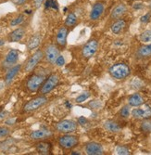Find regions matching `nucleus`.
I'll list each match as a JSON object with an SVG mask.
<instances>
[{
	"mask_svg": "<svg viewBox=\"0 0 151 155\" xmlns=\"http://www.w3.org/2000/svg\"><path fill=\"white\" fill-rule=\"evenodd\" d=\"M59 83V76L57 74H51L48 75V77L45 80L42 87L39 89V92L41 95H47L49 94L53 89L57 87V86Z\"/></svg>",
	"mask_w": 151,
	"mask_h": 155,
	"instance_id": "7ed1b4c3",
	"label": "nucleus"
},
{
	"mask_svg": "<svg viewBox=\"0 0 151 155\" xmlns=\"http://www.w3.org/2000/svg\"><path fill=\"white\" fill-rule=\"evenodd\" d=\"M85 151L88 155H102L104 153L103 147L98 142H88L85 147Z\"/></svg>",
	"mask_w": 151,
	"mask_h": 155,
	"instance_id": "f8f14e48",
	"label": "nucleus"
},
{
	"mask_svg": "<svg viewBox=\"0 0 151 155\" xmlns=\"http://www.w3.org/2000/svg\"><path fill=\"white\" fill-rule=\"evenodd\" d=\"M46 80V76L42 74H32L28 80L26 82V87L30 92L32 93H35L37 91H39V89L42 87V84H44Z\"/></svg>",
	"mask_w": 151,
	"mask_h": 155,
	"instance_id": "f03ea898",
	"label": "nucleus"
},
{
	"mask_svg": "<svg viewBox=\"0 0 151 155\" xmlns=\"http://www.w3.org/2000/svg\"><path fill=\"white\" fill-rule=\"evenodd\" d=\"M27 1H28V0H11V2L16 6H22Z\"/></svg>",
	"mask_w": 151,
	"mask_h": 155,
	"instance_id": "4c0bfd02",
	"label": "nucleus"
},
{
	"mask_svg": "<svg viewBox=\"0 0 151 155\" xmlns=\"http://www.w3.org/2000/svg\"><path fill=\"white\" fill-rule=\"evenodd\" d=\"M127 10H128V8H127V7H126V5L125 4H122V3H120V4H119V5H117L113 9H112V11H111V18L112 19V20H119V19H120L124 14L127 12Z\"/></svg>",
	"mask_w": 151,
	"mask_h": 155,
	"instance_id": "dca6fc26",
	"label": "nucleus"
},
{
	"mask_svg": "<svg viewBox=\"0 0 151 155\" xmlns=\"http://www.w3.org/2000/svg\"><path fill=\"white\" fill-rule=\"evenodd\" d=\"M36 151L39 154H42V155H47L51 153L52 150V144L50 142H47V141H40L36 144L35 146Z\"/></svg>",
	"mask_w": 151,
	"mask_h": 155,
	"instance_id": "6ab92c4d",
	"label": "nucleus"
},
{
	"mask_svg": "<svg viewBox=\"0 0 151 155\" xmlns=\"http://www.w3.org/2000/svg\"><path fill=\"white\" fill-rule=\"evenodd\" d=\"M77 21L78 19H77V16L75 15V13L70 12L65 19V26H67L68 28L73 27L77 23Z\"/></svg>",
	"mask_w": 151,
	"mask_h": 155,
	"instance_id": "b1692460",
	"label": "nucleus"
},
{
	"mask_svg": "<svg viewBox=\"0 0 151 155\" xmlns=\"http://www.w3.org/2000/svg\"><path fill=\"white\" fill-rule=\"evenodd\" d=\"M45 7L47 8H53V9L59 10V5L56 0H47L45 2Z\"/></svg>",
	"mask_w": 151,
	"mask_h": 155,
	"instance_id": "c85d7f7f",
	"label": "nucleus"
},
{
	"mask_svg": "<svg viewBox=\"0 0 151 155\" xmlns=\"http://www.w3.org/2000/svg\"><path fill=\"white\" fill-rule=\"evenodd\" d=\"M56 130L62 134H71L77 130L78 128V123L74 122L73 120H61L59 123H57L55 126Z\"/></svg>",
	"mask_w": 151,
	"mask_h": 155,
	"instance_id": "39448f33",
	"label": "nucleus"
},
{
	"mask_svg": "<svg viewBox=\"0 0 151 155\" xmlns=\"http://www.w3.org/2000/svg\"><path fill=\"white\" fill-rule=\"evenodd\" d=\"M41 41H42V36H41L39 34H35L33 36H31L27 42V48L28 50L32 51L35 48H37L39 47V45L41 44Z\"/></svg>",
	"mask_w": 151,
	"mask_h": 155,
	"instance_id": "aec40b11",
	"label": "nucleus"
},
{
	"mask_svg": "<svg viewBox=\"0 0 151 155\" xmlns=\"http://www.w3.org/2000/svg\"><path fill=\"white\" fill-rule=\"evenodd\" d=\"M130 114H131V111H130L129 106H124L123 108H121V110H120V115L122 118H128Z\"/></svg>",
	"mask_w": 151,
	"mask_h": 155,
	"instance_id": "2f4dec72",
	"label": "nucleus"
},
{
	"mask_svg": "<svg viewBox=\"0 0 151 155\" xmlns=\"http://www.w3.org/2000/svg\"><path fill=\"white\" fill-rule=\"evenodd\" d=\"M105 11V5L102 2H97L95 3L92 7V9L90 11L89 18L91 21H98Z\"/></svg>",
	"mask_w": 151,
	"mask_h": 155,
	"instance_id": "9b49d317",
	"label": "nucleus"
},
{
	"mask_svg": "<svg viewBox=\"0 0 151 155\" xmlns=\"http://www.w3.org/2000/svg\"><path fill=\"white\" fill-rule=\"evenodd\" d=\"M47 97L46 95H41L37 97H34L33 100L29 101L25 105L23 106V111L24 112H32L34 111L41 107H43L47 102Z\"/></svg>",
	"mask_w": 151,
	"mask_h": 155,
	"instance_id": "423d86ee",
	"label": "nucleus"
},
{
	"mask_svg": "<svg viewBox=\"0 0 151 155\" xmlns=\"http://www.w3.org/2000/svg\"><path fill=\"white\" fill-rule=\"evenodd\" d=\"M98 48V41L95 39H91L83 47V48H82V56H83L85 59L88 60L97 53Z\"/></svg>",
	"mask_w": 151,
	"mask_h": 155,
	"instance_id": "6e6552de",
	"label": "nucleus"
},
{
	"mask_svg": "<svg viewBox=\"0 0 151 155\" xmlns=\"http://www.w3.org/2000/svg\"><path fill=\"white\" fill-rule=\"evenodd\" d=\"M141 129L144 132H151V121L146 119L141 124Z\"/></svg>",
	"mask_w": 151,
	"mask_h": 155,
	"instance_id": "7c9ffc66",
	"label": "nucleus"
},
{
	"mask_svg": "<svg viewBox=\"0 0 151 155\" xmlns=\"http://www.w3.org/2000/svg\"><path fill=\"white\" fill-rule=\"evenodd\" d=\"M53 136V132L48 129H37L30 134V138L33 140H45Z\"/></svg>",
	"mask_w": 151,
	"mask_h": 155,
	"instance_id": "2eb2a0df",
	"label": "nucleus"
},
{
	"mask_svg": "<svg viewBox=\"0 0 151 155\" xmlns=\"http://www.w3.org/2000/svg\"><path fill=\"white\" fill-rule=\"evenodd\" d=\"M109 74L117 80H122L129 76L131 70L125 63H116L109 68Z\"/></svg>",
	"mask_w": 151,
	"mask_h": 155,
	"instance_id": "f257e3e1",
	"label": "nucleus"
},
{
	"mask_svg": "<svg viewBox=\"0 0 151 155\" xmlns=\"http://www.w3.org/2000/svg\"><path fill=\"white\" fill-rule=\"evenodd\" d=\"M25 35V29L22 27H19L17 29L13 30L8 35V39L9 42H19L21 41Z\"/></svg>",
	"mask_w": 151,
	"mask_h": 155,
	"instance_id": "a211bd4d",
	"label": "nucleus"
},
{
	"mask_svg": "<svg viewBox=\"0 0 151 155\" xmlns=\"http://www.w3.org/2000/svg\"><path fill=\"white\" fill-rule=\"evenodd\" d=\"M128 102H129V105L132 107H139L144 104V98L140 94L135 93L129 97Z\"/></svg>",
	"mask_w": 151,
	"mask_h": 155,
	"instance_id": "4be33fe9",
	"label": "nucleus"
},
{
	"mask_svg": "<svg viewBox=\"0 0 151 155\" xmlns=\"http://www.w3.org/2000/svg\"><path fill=\"white\" fill-rule=\"evenodd\" d=\"M115 151L119 155H129L130 154V150L126 147H123V146L117 147L116 150H115Z\"/></svg>",
	"mask_w": 151,
	"mask_h": 155,
	"instance_id": "c756f323",
	"label": "nucleus"
},
{
	"mask_svg": "<svg viewBox=\"0 0 151 155\" xmlns=\"http://www.w3.org/2000/svg\"><path fill=\"white\" fill-rule=\"evenodd\" d=\"M25 13H27V14H30V13H32V10H25Z\"/></svg>",
	"mask_w": 151,
	"mask_h": 155,
	"instance_id": "79ce46f5",
	"label": "nucleus"
},
{
	"mask_svg": "<svg viewBox=\"0 0 151 155\" xmlns=\"http://www.w3.org/2000/svg\"><path fill=\"white\" fill-rule=\"evenodd\" d=\"M90 106H92L93 107V109H99L100 107H101V102L99 101H92V102H90V104H89Z\"/></svg>",
	"mask_w": 151,
	"mask_h": 155,
	"instance_id": "c9c22d12",
	"label": "nucleus"
},
{
	"mask_svg": "<svg viewBox=\"0 0 151 155\" xmlns=\"http://www.w3.org/2000/svg\"><path fill=\"white\" fill-rule=\"evenodd\" d=\"M19 56H20V52L17 49H10L6 55L4 62H3V66L5 68H10L12 66L16 65L19 60Z\"/></svg>",
	"mask_w": 151,
	"mask_h": 155,
	"instance_id": "9d476101",
	"label": "nucleus"
},
{
	"mask_svg": "<svg viewBox=\"0 0 151 155\" xmlns=\"http://www.w3.org/2000/svg\"><path fill=\"white\" fill-rule=\"evenodd\" d=\"M149 7H150V9H151V3H150V6Z\"/></svg>",
	"mask_w": 151,
	"mask_h": 155,
	"instance_id": "37998d69",
	"label": "nucleus"
},
{
	"mask_svg": "<svg viewBox=\"0 0 151 155\" xmlns=\"http://www.w3.org/2000/svg\"><path fill=\"white\" fill-rule=\"evenodd\" d=\"M55 64H56L57 66H59V67L64 66V64H65V59H64V57H63L62 55H59V56L57 61H56V62H55Z\"/></svg>",
	"mask_w": 151,
	"mask_h": 155,
	"instance_id": "72a5a7b5",
	"label": "nucleus"
},
{
	"mask_svg": "<svg viewBox=\"0 0 151 155\" xmlns=\"http://www.w3.org/2000/svg\"><path fill=\"white\" fill-rule=\"evenodd\" d=\"M24 15H22V14H21V15H19L18 17L12 19V21H10V26H18L20 24H21L23 21H24Z\"/></svg>",
	"mask_w": 151,
	"mask_h": 155,
	"instance_id": "cd10ccee",
	"label": "nucleus"
},
{
	"mask_svg": "<svg viewBox=\"0 0 151 155\" xmlns=\"http://www.w3.org/2000/svg\"><path fill=\"white\" fill-rule=\"evenodd\" d=\"M139 39L144 44H150L151 43V30H146L144 31L140 36Z\"/></svg>",
	"mask_w": 151,
	"mask_h": 155,
	"instance_id": "a878e982",
	"label": "nucleus"
},
{
	"mask_svg": "<svg viewBox=\"0 0 151 155\" xmlns=\"http://www.w3.org/2000/svg\"><path fill=\"white\" fill-rule=\"evenodd\" d=\"M150 18H151V14L150 13H146V14H145L144 16H142L140 18V21L143 22V23H146V22H148L150 21Z\"/></svg>",
	"mask_w": 151,
	"mask_h": 155,
	"instance_id": "f704fd0d",
	"label": "nucleus"
},
{
	"mask_svg": "<svg viewBox=\"0 0 151 155\" xmlns=\"http://www.w3.org/2000/svg\"><path fill=\"white\" fill-rule=\"evenodd\" d=\"M45 58L47 61L50 64H55L58 57L60 55L59 49L55 45H48L45 50Z\"/></svg>",
	"mask_w": 151,
	"mask_h": 155,
	"instance_id": "1a4fd4ad",
	"label": "nucleus"
},
{
	"mask_svg": "<svg viewBox=\"0 0 151 155\" xmlns=\"http://www.w3.org/2000/svg\"><path fill=\"white\" fill-rule=\"evenodd\" d=\"M91 94L89 92H83L82 94H80L76 98H75V101L77 103H83L85 102L86 100H88V98L90 97Z\"/></svg>",
	"mask_w": 151,
	"mask_h": 155,
	"instance_id": "bb28decb",
	"label": "nucleus"
},
{
	"mask_svg": "<svg viewBox=\"0 0 151 155\" xmlns=\"http://www.w3.org/2000/svg\"><path fill=\"white\" fill-rule=\"evenodd\" d=\"M10 134V129L7 126H0V138L6 137Z\"/></svg>",
	"mask_w": 151,
	"mask_h": 155,
	"instance_id": "473e14b6",
	"label": "nucleus"
},
{
	"mask_svg": "<svg viewBox=\"0 0 151 155\" xmlns=\"http://www.w3.org/2000/svg\"><path fill=\"white\" fill-rule=\"evenodd\" d=\"M131 114L135 119H148L151 117V108L148 105L144 109L135 108L131 111Z\"/></svg>",
	"mask_w": 151,
	"mask_h": 155,
	"instance_id": "ddd939ff",
	"label": "nucleus"
},
{
	"mask_svg": "<svg viewBox=\"0 0 151 155\" xmlns=\"http://www.w3.org/2000/svg\"><path fill=\"white\" fill-rule=\"evenodd\" d=\"M103 127L105 128V130L111 133H118L121 130L120 126L114 121H106L103 124Z\"/></svg>",
	"mask_w": 151,
	"mask_h": 155,
	"instance_id": "412c9836",
	"label": "nucleus"
},
{
	"mask_svg": "<svg viewBox=\"0 0 151 155\" xmlns=\"http://www.w3.org/2000/svg\"><path fill=\"white\" fill-rule=\"evenodd\" d=\"M138 55L142 58H146L151 56V45H145L139 48L138 51H137Z\"/></svg>",
	"mask_w": 151,
	"mask_h": 155,
	"instance_id": "393cba45",
	"label": "nucleus"
},
{
	"mask_svg": "<svg viewBox=\"0 0 151 155\" xmlns=\"http://www.w3.org/2000/svg\"><path fill=\"white\" fill-rule=\"evenodd\" d=\"M87 123H88V121H87V119H86L85 117L81 116V117H79V118H78V124H79L80 125H82V126L86 125V124H87Z\"/></svg>",
	"mask_w": 151,
	"mask_h": 155,
	"instance_id": "e433bc0d",
	"label": "nucleus"
},
{
	"mask_svg": "<svg viewBox=\"0 0 151 155\" xmlns=\"http://www.w3.org/2000/svg\"><path fill=\"white\" fill-rule=\"evenodd\" d=\"M44 57H45V54L42 50H36L29 58V60L26 61L24 65V71L26 73L33 72Z\"/></svg>",
	"mask_w": 151,
	"mask_h": 155,
	"instance_id": "0eeeda50",
	"label": "nucleus"
},
{
	"mask_svg": "<svg viewBox=\"0 0 151 155\" xmlns=\"http://www.w3.org/2000/svg\"><path fill=\"white\" fill-rule=\"evenodd\" d=\"M21 69V65L18 64V65H14L8 69V71L7 72L6 75H5V82L7 84H9L12 83V81L14 80V78L17 76V74L20 73Z\"/></svg>",
	"mask_w": 151,
	"mask_h": 155,
	"instance_id": "f3484780",
	"label": "nucleus"
},
{
	"mask_svg": "<svg viewBox=\"0 0 151 155\" xmlns=\"http://www.w3.org/2000/svg\"><path fill=\"white\" fill-rule=\"evenodd\" d=\"M58 143L63 150H72L78 146L79 138L76 136L71 134H64L60 136L58 139Z\"/></svg>",
	"mask_w": 151,
	"mask_h": 155,
	"instance_id": "20e7f679",
	"label": "nucleus"
},
{
	"mask_svg": "<svg viewBox=\"0 0 151 155\" xmlns=\"http://www.w3.org/2000/svg\"><path fill=\"white\" fill-rule=\"evenodd\" d=\"M69 34V29L67 26H61L57 32L56 35V42L59 47L60 48H65L67 45V37Z\"/></svg>",
	"mask_w": 151,
	"mask_h": 155,
	"instance_id": "4468645a",
	"label": "nucleus"
},
{
	"mask_svg": "<svg viewBox=\"0 0 151 155\" xmlns=\"http://www.w3.org/2000/svg\"><path fill=\"white\" fill-rule=\"evenodd\" d=\"M44 3V0H34V6L36 8H39L42 4Z\"/></svg>",
	"mask_w": 151,
	"mask_h": 155,
	"instance_id": "58836bf2",
	"label": "nucleus"
},
{
	"mask_svg": "<svg viewBox=\"0 0 151 155\" xmlns=\"http://www.w3.org/2000/svg\"><path fill=\"white\" fill-rule=\"evenodd\" d=\"M143 4L142 3H135L133 5V8L135 9V10H139V9H142L143 8Z\"/></svg>",
	"mask_w": 151,
	"mask_h": 155,
	"instance_id": "ea45409f",
	"label": "nucleus"
},
{
	"mask_svg": "<svg viewBox=\"0 0 151 155\" xmlns=\"http://www.w3.org/2000/svg\"><path fill=\"white\" fill-rule=\"evenodd\" d=\"M4 45H5V41L2 40V39H0V47H2V46H4Z\"/></svg>",
	"mask_w": 151,
	"mask_h": 155,
	"instance_id": "a19ab883",
	"label": "nucleus"
},
{
	"mask_svg": "<svg viewBox=\"0 0 151 155\" xmlns=\"http://www.w3.org/2000/svg\"><path fill=\"white\" fill-rule=\"evenodd\" d=\"M126 26V21L122 19H119V20H116L113 24L111 25V32L114 34V35H119L123 29H124V27Z\"/></svg>",
	"mask_w": 151,
	"mask_h": 155,
	"instance_id": "5701e85b",
	"label": "nucleus"
}]
</instances>
